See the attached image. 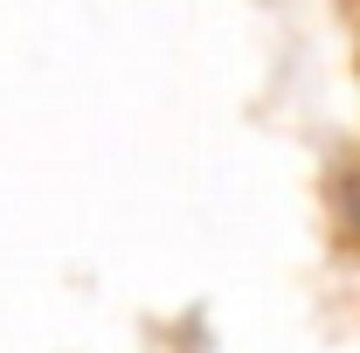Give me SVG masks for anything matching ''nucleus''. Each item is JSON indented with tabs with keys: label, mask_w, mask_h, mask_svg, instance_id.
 <instances>
[{
	"label": "nucleus",
	"mask_w": 360,
	"mask_h": 353,
	"mask_svg": "<svg viewBox=\"0 0 360 353\" xmlns=\"http://www.w3.org/2000/svg\"><path fill=\"white\" fill-rule=\"evenodd\" d=\"M340 215H347V229H354V243H360V167L347 174V187H340Z\"/></svg>",
	"instance_id": "f257e3e1"
}]
</instances>
